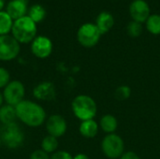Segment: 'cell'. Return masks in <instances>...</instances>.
I'll use <instances>...</instances> for the list:
<instances>
[{
	"label": "cell",
	"instance_id": "1",
	"mask_svg": "<svg viewBox=\"0 0 160 159\" xmlns=\"http://www.w3.org/2000/svg\"><path fill=\"white\" fill-rule=\"evenodd\" d=\"M17 119L29 127H38L47 119L45 109L36 101L24 99L16 107Z\"/></svg>",
	"mask_w": 160,
	"mask_h": 159
},
{
	"label": "cell",
	"instance_id": "2",
	"mask_svg": "<svg viewBox=\"0 0 160 159\" xmlns=\"http://www.w3.org/2000/svg\"><path fill=\"white\" fill-rule=\"evenodd\" d=\"M71 110L74 116L82 122L94 119L98 112V106L92 97L78 95L71 102Z\"/></svg>",
	"mask_w": 160,
	"mask_h": 159
},
{
	"label": "cell",
	"instance_id": "3",
	"mask_svg": "<svg viewBox=\"0 0 160 159\" xmlns=\"http://www.w3.org/2000/svg\"><path fill=\"white\" fill-rule=\"evenodd\" d=\"M37 23L27 15L15 20L11 29V36L20 43L27 44L37 37Z\"/></svg>",
	"mask_w": 160,
	"mask_h": 159
},
{
	"label": "cell",
	"instance_id": "4",
	"mask_svg": "<svg viewBox=\"0 0 160 159\" xmlns=\"http://www.w3.org/2000/svg\"><path fill=\"white\" fill-rule=\"evenodd\" d=\"M0 137L2 144L8 149L20 148L25 140L24 132L16 122L3 126L0 132Z\"/></svg>",
	"mask_w": 160,
	"mask_h": 159
},
{
	"label": "cell",
	"instance_id": "5",
	"mask_svg": "<svg viewBox=\"0 0 160 159\" xmlns=\"http://www.w3.org/2000/svg\"><path fill=\"white\" fill-rule=\"evenodd\" d=\"M101 151L109 159H119L125 153V142L116 133L107 134L101 142Z\"/></svg>",
	"mask_w": 160,
	"mask_h": 159
},
{
	"label": "cell",
	"instance_id": "6",
	"mask_svg": "<svg viewBox=\"0 0 160 159\" xmlns=\"http://www.w3.org/2000/svg\"><path fill=\"white\" fill-rule=\"evenodd\" d=\"M4 101L6 104L16 107L20 102L24 100L25 87L24 84L19 80H13L2 91Z\"/></svg>",
	"mask_w": 160,
	"mask_h": 159
},
{
	"label": "cell",
	"instance_id": "7",
	"mask_svg": "<svg viewBox=\"0 0 160 159\" xmlns=\"http://www.w3.org/2000/svg\"><path fill=\"white\" fill-rule=\"evenodd\" d=\"M101 37V33L94 23L82 24L77 32V39L79 43L85 48H92L96 46Z\"/></svg>",
	"mask_w": 160,
	"mask_h": 159
},
{
	"label": "cell",
	"instance_id": "8",
	"mask_svg": "<svg viewBox=\"0 0 160 159\" xmlns=\"http://www.w3.org/2000/svg\"><path fill=\"white\" fill-rule=\"evenodd\" d=\"M21 44L11 36H0V61L8 62L14 60L20 53Z\"/></svg>",
	"mask_w": 160,
	"mask_h": 159
},
{
	"label": "cell",
	"instance_id": "9",
	"mask_svg": "<svg viewBox=\"0 0 160 159\" xmlns=\"http://www.w3.org/2000/svg\"><path fill=\"white\" fill-rule=\"evenodd\" d=\"M45 127L48 135L58 139L66 134L68 129V124L66 119L62 115L52 114L46 119Z\"/></svg>",
	"mask_w": 160,
	"mask_h": 159
},
{
	"label": "cell",
	"instance_id": "10",
	"mask_svg": "<svg viewBox=\"0 0 160 159\" xmlns=\"http://www.w3.org/2000/svg\"><path fill=\"white\" fill-rule=\"evenodd\" d=\"M52 42L45 36H37L31 42V52L34 56L39 59L48 58L52 52Z\"/></svg>",
	"mask_w": 160,
	"mask_h": 159
},
{
	"label": "cell",
	"instance_id": "11",
	"mask_svg": "<svg viewBox=\"0 0 160 159\" xmlns=\"http://www.w3.org/2000/svg\"><path fill=\"white\" fill-rule=\"evenodd\" d=\"M33 97L40 101L53 100L56 97V89L53 82L43 81L38 83L33 89Z\"/></svg>",
	"mask_w": 160,
	"mask_h": 159
},
{
	"label": "cell",
	"instance_id": "12",
	"mask_svg": "<svg viewBox=\"0 0 160 159\" xmlns=\"http://www.w3.org/2000/svg\"><path fill=\"white\" fill-rule=\"evenodd\" d=\"M129 13L133 21L144 22L150 16V7L144 0H134L129 7Z\"/></svg>",
	"mask_w": 160,
	"mask_h": 159
},
{
	"label": "cell",
	"instance_id": "13",
	"mask_svg": "<svg viewBox=\"0 0 160 159\" xmlns=\"http://www.w3.org/2000/svg\"><path fill=\"white\" fill-rule=\"evenodd\" d=\"M28 1L29 0H10L7 5L6 12L13 21L26 16L28 12Z\"/></svg>",
	"mask_w": 160,
	"mask_h": 159
},
{
	"label": "cell",
	"instance_id": "14",
	"mask_svg": "<svg viewBox=\"0 0 160 159\" xmlns=\"http://www.w3.org/2000/svg\"><path fill=\"white\" fill-rule=\"evenodd\" d=\"M99 130V125L94 119L82 121L79 127L80 134L85 139H93L95 138Z\"/></svg>",
	"mask_w": 160,
	"mask_h": 159
},
{
	"label": "cell",
	"instance_id": "15",
	"mask_svg": "<svg viewBox=\"0 0 160 159\" xmlns=\"http://www.w3.org/2000/svg\"><path fill=\"white\" fill-rule=\"evenodd\" d=\"M114 24V19L112 15L107 11H103L98 14L97 18V22L96 25L98 28L99 32L102 34H105L109 32Z\"/></svg>",
	"mask_w": 160,
	"mask_h": 159
},
{
	"label": "cell",
	"instance_id": "16",
	"mask_svg": "<svg viewBox=\"0 0 160 159\" xmlns=\"http://www.w3.org/2000/svg\"><path fill=\"white\" fill-rule=\"evenodd\" d=\"M98 125L103 132H105L106 134H112L115 133L118 127V121L114 115L107 113L100 118Z\"/></svg>",
	"mask_w": 160,
	"mask_h": 159
},
{
	"label": "cell",
	"instance_id": "17",
	"mask_svg": "<svg viewBox=\"0 0 160 159\" xmlns=\"http://www.w3.org/2000/svg\"><path fill=\"white\" fill-rule=\"evenodd\" d=\"M16 120H17V115H16L15 107L5 103L0 108V123L3 126H5L14 123L16 122Z\"/></svg>",
	"mask_w": 160,
	"mask_h": 159
},
{
	"label": "cell",
	"instance_id": "18",
	"mask_svg": "<svg viewBox=\"0 0 160 159\" xmlns=\"http://www.w3.org/2000/svg\"><path fill=\"white\" fill-rule=\"evenodd\" d=\"M58 146H59L58 139L55 137H52L51 135L45 136L42 139L41 143H40V149L49 155H52L54 152H56L58 149Z\"/></svg>",
	"mask_w": 160,
	"mask_h": 159
},
{
	"label": "cell",
	"instance_id": "19",
	"mask_svg": "<svg viewBox=\"0 0 160 159\" xmlns=\"http://www.w3.org/2000/svg\"><path fill=\"white\" fill-rule=\"evenodd\" d=\"M27 16L32 21H34L36 23H38L44 20V18L46 16V10L41 5L36 4V5H33L29 7L28 12H27Z\"/></svg>",
	"mask_w": 160,
	"mask_h": 159
},
{
	"label": "cell",
	"instance_id": "20",
	"mask_svg": "<svg viewBox=\"0 0 160 159\" xmlns=\"http://www.w3.org/2000/svg\"><path fill=\"white\" fill-rule=\"evenodd\" d=\"M14 21L6 11H0V36L11 33Z\"/></svg>",
	"mask_w": 160,
	"mask_h": 159
},
{
	"label": "cell",
	"instance_id": "21",
	"mask_svg": "<svg viewBox=\"0 0 160 159\" xmlns=\"http://www.w3.org/2000/svg\"><path fill=\"white\" fill-rule=\"evenodd\" d=\"M146 28L153 35H160V15H150L146 21Z\"/></svg>",
	"mask_w": 160,
	"mask_h": 159
},
{
	"label": "cell",
	"instance_id": "22",
	"mask_svg": "<svg viewBox=\"0 0 160 159\" xmlns=\"http://www.w3.org/2000/svg\"><path fill=\"white\" fill-rule=\"evenodd\" d=\"M131 96V88L128 85H120L114 91V97L119 101H124Z\"/></svg>",
	"mask_w": 160,
	"mask_h": 159
},
{
	"label": "cell",
	"instance_id": "23",
	"mask_svg": "<svg viewBox=\"0 0 160 159\" xmlns=\"http://www.w3.org/2000/svg\"><path fill=\"white\" fill-rule=\"evenodd\" d=\"M127 32H128V36H130L132 37H138L142 33V25L141 22L132 21L128 24Z\"/></svg>",
	"mask_w": 160,
	"mask_h": 159
},
{
	"label": "cell",
	"instance_id": "24",
	"mask_svg": "<svg viewBox=\"0 0 160 159\" xmlns=\"http://www.w3.org/2000/svg\"><path fill=\"white\" fill-rule=\"evenodd\" d=\"M10 81L11 80H10L9 71L5 67H0V90L4 89L8 84V82Z\"/></svg>",
	"mask_w": 160,
	"mask_h": 159
},
{
	"label": "cell",
	"instance_id": "25",
	"mask_svg": "<svg viewBox=\"0 0 160 159\" xmlns=\"http://www.w3.org/2000/svg\"><path fill=\"white\" fill-rule=\"evenodd\" d=\"M50 159H73V157L68 151H64V150L58 151L57 150L56 152H54L53 154L51 155Z\"/></svg>",
	"mask_w": 160,
	"mask_h": 159
},
{
	"label": "cell",
	"instance_id": "26",
	"mask_svg": "<svg viewBox=\"0 0 160 159\" xmlns=\"http://www.w3.org/2000/svg\"><path fill=\"white\" fill-rule=\"evenodd\" d=\"M51 156L41 149H37L33 151L30 155L29 159H50Z\"/></svg>",
	"mask_w": 160,
	"mask_h": 159
},
{
	"label": "cell",
	"instance_id": "27",
	"mask_svg": "<svg viewBox=\"0 0 160 159\" xmlns=\"http://www.w3.org/2000/svg\"><path fill=\"white\" fill-rule=\"evenodd\" d=\"M119 159H141L140 157L132 151H128V152H125L123 154V156Z\"/></svg>",
	"mask_w": 160,
	"mask_h": 159
},
{
	"label": "cell",
	"instance_id": "28",
	"mask_svg": "<svg viewBox=\"0 0 160 159\" xmlns=\"http://www.w3.org/2000/svg\"><path fill=\"white\" fill-rule=\"evenodd\" d=\"M73 159H90V157L87 155H85V154L80 153V154H77L76 156H74Z\"/></svg>",
	"mask_w": 160,
	"mask_h": 159
},
{
	"label": "cell",
	"instance_id": "29",
	"mask_svg": "<svg viewBox=\"0 0 160 159\" xmlns=\"http://www.w3.org/2000/svg\"><path fill=\"white\" fill-rule=\"evenodd\" d=\"M4 97H3V94H2V92L0 91V108L4 105Z\"/></svg>",
	"mask_w": 160,
	"mask_h": 159
},
{
	"label": "cell",
	"instance_id": "30",
	"mask_svg": "<svg viewBox=\"0 0 160 159\" xmlns=\"http://www.w3.org/2000/svg\"><path fill=\"white\" fill-rule=\"evenodd\" d=\"M4 6H5V1L4 0H0V11H2Z\"/></svg>",
	"mask_w": 160,
	"mask_h": 159
},
{
	"label": "cell",
	"instance_id": "31",
	"mask_svg": "<svg viewBox=\"0 0 160 159\" xmlns=\"http://www.w3.org/2000/svg\"><path fill=\"white\" fill-rule=\"evenodd\" d=\"M2 145V141H1V137H0V146Z\"/></svg>",
	"mask_w": 160,
	"mask_h": 159
}]
</instances>
